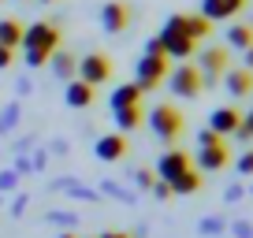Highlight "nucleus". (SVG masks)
Returning <instances> with one entry per match:
<instances>
[{
    "mask_svg": "<svg viewBox=\"0 0 253 238\" xmlns=\"http://www.w3.org/2000/svg\"><path fill=\"white\" fill-rule=\"evenodd\" d=\"M23 60L26 67H45L48 56L60 48V30L52 23H34V26H23Z\"/></svg>",
    "mask_w": 253,
    "mask_h": 238,
    "instance_id": "nucleus-1",
    "label": "nucleus"
},
{
    "mask_svg": "<svg viewBox=\"0 0 253 238\" xmlns=\"http://www.w3.org/2000/svg\"><path fill=\"white\" fill-rule=\"evenodd\" d=\"M160 48H164L168 60H179V64H186L190 56H194L198 41L186 34V15H168V19H164V30H160Z\"/></svg>",
    "mask_w": 253,
    "mask_h": 238,
    "instance_id": "nucleus-2",
    "label": "nucleus"
},
{
    "mask_svg": "<svg viewBox=\"0 0 253 238\" xmlns=\"http://www.w3.org/2000/svg\"><path fill=\"white\" fill-rule=\"evenodd\" d=\"M145 123H149V130L160 138V142H175V138L182 134V112L171 108V104H157V108H149Z\"/></svg>",
    "mask_w": 253,
    "mask_h": 238,
    "instance_id": "nucleus-3",
    "label": "nucleus"
},
{
    "mask_svg": "<svg viewBox=\"0 0 253 238\" xmlns=\"http://www.w3.org/2000/svg\"><path fill=\"white\" fill-rule=\"evenodd\" d=\"M164 79H168V56H142L134 64V86L142 89V93L157 89Z\"/></svg>",
    "mask_w": 253,
    "mask_h": 238,
    "instance_id": "nucleus-4",
    "label": "nucleus"
},
{
    "mask_svg": "<svg viewBox=\"0 0 253 238\" xmlns=\"http://www.w3.org/2000/svg\"><path fill=\"white\" fill-rule=\"evenodd\" d=\"M168 89H171L175 97H198L201 89V71L194 64H179V67H171L168 71Z\"/></svg>",
    "mask_w": 253,
    "mask_h": 238,
    "instance_id": "nucleus-5",
    "label": "nucleus"
},
{
    "mask_svg": "<svg viewBox=\"0 0 253 238\" xmlns=\"http://www.w3.org/2000/svg\"><path fill=\"white\" fill-rule=\"evenodd\" d=\"M112 79V60L104 52H86L79 60V82H86V86H101V82Z\"/></svg>",
    "mask_w": 253,
    "mask_h": 238,
    "instance_id": "nucleus-6",
    "label": "nucleus"
},
{
    "mask_svg": "<svg viewBox=\"0 0 253 238\" xmlns=\"http://www.w3.org/2000/svg\"><path fill=\"white\" fill-rule=\"evenodd\" d=\"M194 67L201 71V86H216V79L227 71V48H220V45L205 48V52L198 56V64H194Z\"/></svg>",
    "mask_w": 253,
    "mask_h": 238,
    "instance_id": "nucleus-7",
    "label": "nucleus"
},
{
    "mask_svg": "<svg viewBox=\"0 0 253 238\" xmlns=\"http://www.w3.org/2000/svg\"><path fill=\"white\" fill-rule=\"evenodd\" d=\"M238 123H242V112H238V108H227V104H223V108H216L212 116H209V130H212L216 138H223V142L238 130Z\"/></svg>",
    "mask_w": 253,
    "mask_h": 238,
    "instance_id": "nucleus-8",
    "label": "nucleus"
},
{
    "mask_svg": "<svg viewBox=\"0 0 253 238\" xmlns=\"http://www.w3.org/2000/svg\"><path fill=\"white\" fill-rule=\"evenodd\" d=\"M246 8V0H201V15L209 23H223V19H235Z\"/></svg>",
    "mask_w": 253,
    "mask_h": 238,
    "instance_id": "nucleus-9",
    "label": "nucleus"
},
{
    "mask_svg": "<svg viewBox=\"0 0 253 238\" xmlns=\"http://www.w3.org/2000/svg\"><path fill=\"white\" fill-rule=\"evenodd\" d=\"M126 23H130V8H126V4H119V0H108V4L101 8V26H104L108 34H123Z\"/></svg>",
    "mask_w": 253,
    "mask_h": 238,
    "instance_id": "nucleus-10",
    "label": "nucleus"
},
{
    "mask_svg": "<svg viewBox=\"0 0 253 238\" xmlns=\"http://www.w3.org/2000/svg\"><path fill=\"white\" fill-rule=\"evenodd\" d=\"M227 142H216V145H205V149H198V171H220V167H227Z\"/></svg>",
    "mask_w": 253,
    "mask_h": 238,
    "instance_id": "nucleus-11",
    "label": "nucleus"
},
{
    "mask_svg": "<svg viewBox=\"0 0 253 238\" xmlns=\"http://www.w3.org/2000/svg\"><path fill=\"white\" fill-rule=\"evenodd\" d=\"M186 167H190V157H186V153H179V149H168L164 157L157 160V171H153V175H157V179H164V183H168V179H175V175H182V171H186Z\"/></svg>",
    "mask_w": 253,
    "mask_h": 238,
    "instance_id": "nucleus-12",
    "label": "nucleus"
},
{
    "mask_svg": "<svg viewBox=\"0 0 253 238\" xmlns=\"http://www.w3.org/2000/svg\"><path fill=\"white\" fill-rule=\"evenodd\" d=\"M223 86H227L231 97H250L253 93V75L246 67H231V71H223Z\"/></svg>",
    "mask_w": 253,
    "mask_h": 238,
    "instance_id": "nucleus-13",
    "label": "nucleus"
},
{
    "mask_svg": "<svg viewBox=\"0 0 253 238\" xmlns=\"http://www.w3.org/2000/svg\"><path fill=\"white\" fill-rule=\"evenodd\" d=\"M97 160H123L126 157V138L123 134H104L97 138Z\"/></svg>",
    "mask_w": 253,
    "mask_h": 238,
    "instance_id": "nucleus-14",
    "label": "nucleus"
},
{
    "mask_svg": "<svg viewBox=\"0 0 253 238\" xmlns=\"http://www.w3.org/2000/svg\"><path fill=\"white\" fill-rule=\"evenodd\" d=\"M134 104H142V89L134 86V82H126V86H116L108 97V108L119 112V108H134Z\"/></svg>",
    "mask_w": 253,
    "mask_h": 238,
    "instance_id": "nucleus-15",
    "label": "nucleus"
},
{
    "mask_svg": "<svg viewBox=\"0 0 253 238\" xmlns=\"http://www.w3.org/2000/svg\"><path fill=\"white\" fill-rule=\"evenodd\" d=\"M48 64H52V75L63 79V82H71L75 75H79V60H75L71 52H60V48H56V52L48 56Z\"/></svg>",
    "mask_w": 253,
    "mask_h": 238,
    "instance_id": "nucleus-16",
    "label": "nucleus"
},
{
    "mask_svg": "<svg viewBox=\"0 0 253 238\" xmlns=\"http://www.w3.org/2000/svg\"><path fill=\"white\" fill-rule=\"evenodd\" d=\"M63 101L71 104V108H89V104H93V86H86V82L71 79V82H67V93H63Z\"/></svg>",
    "mask_w": 253,
    "mask_h": 238,
    "instance_id": "nucleus-17",
    "label": "nucleus"
},
{
    "mask_svg": "<svg viewBox=\"0 0 253 238\" xmlns=\"http://www.w3.org/2000/svg\"><path fill=\"white\" fill-rule=\"evenodd\" d=\"M168 186H171V194H198L201 190V171H194V167H186L182 175H175V179H168Z\"/></svg>",
    "mask_w": 253,
    "mask_h": 238,
    "instance_id": "nucleus-18",
    "label": "nucleus"
},
{
    "mask_svg": "<svg viewBox=\"0 0 253 238\" xmlns=\"http://www.w3.org/2000/svg\"><path fill=\"white\" fill-rule=\"evenodd\" d=\"M0 45L11 48V52L23 45V26H19L15 19H0Z\"/></svg>",
    "mask_w": 253,
    "mask_h": 238,
    "instance_id": "nucleus-19",
    "label": "nucleus"
},
{
    "mask_svg": "<svg viewBox=\"0 0 253 238\" xmlns=\"http://www.w3.org/2000/svg\"><path fill=\"white\" fill-rule=\"evenodd\" d=\"M112 116H116L119 130H138L142 119H145V112H142V104H134V108H119V112H112Z\"/></svg>",
    "mask_w": 253,
    "mask_h": 238,
    "instance_id": "nucleus-20",
    "label": "nucleus"
},
{
    "mask_svg": "<svg viewBox=\"0 0 253 238\" xmlns=\"http://www.w3.org/2000/svg\"><path fill=\"white\" fill-rule=\"evenodd\" d=\"M250 45H253V26L250 23H235L227 30V48H242V52H246Z\"/></svg>",
    "mask_w": 253,
    "mask_h": 238,
    "instance_id": "nucleus-21",
    "label": "nucleus"
},
{
    "mask_svg": "<svg viewBox=\"0 0 253 238\" xmlns=\"http://www.w3.org/2000/svg\"><path fill=\"white\" fill-rule=\"evenodd\" d=\"M186 34L194 41H201V38H209L212 34V23H209L205 15H186Z\"/></svg>",
    "mask_w": 253,
    "mask_h": 238,
    "instance_id": "nucleus-22",
    "label": "nucleus"
},
{
    "mask_svg": "<svg viewBox=\"0 0 253 238\" xmlns=\"http://www.w3.org/2000/svg\"><path fill=\"white\" fill-rule=\"evenodd\" d=\"M15 119H19V104H8V108L0 112V134L15 127Z\"/></svg>",
    "mask_w": 253,
    "mask_h": 238,
    "instance_id": "nucleus-23",
    "label": "nucleus"
},
{
    "mask_svg": "<svg viewBox=\"0 0 253 238\" xmlns=\"http://www.w3.org/2000/svg\"><path fill=\"white\" fill-rule=\"evenodd\" d=\"M134 183H138V190H149V186L157 183V175L153 171H134Z\"/></svg>",
    "mask_w": 253,
    "mask_h": 238,
    "instance_id": "nucleus-24",
    "label": "nucleus"
},
{
    "mask_svg": "<svg viewBox=\"0 0 253 238\" xmlns=\"http://www.w3.org/2000/svg\"><path fill=\"white\" fill-rule=\"evenodd\" d=\"M238 171H242V175H253V149H246L242 157H238Z\"/></svg>",
    "mask_w": 253,
    "mask_h": 238,
    "instance_id": "nucleus-25",
    "label": "nucleus"
},
{
    "mask_svg": "<svg viewBox=\"0 0 253 238\" xmlns=\"http://www.w3.org/2000/svg\"><path fill=\"white\" fill-rule=\"evenodd\" d=\"M216 142H223V138H216V134H212L209 127H205V130L198 134V149H205V145H216Z\"/></svg>",
    "mask_w": 253,
    "mask_h": 238,
    "instance_id": "nucleus-26",
    "label": "nucleus"
},
{
    "mask_svg": "<svg viewBox=\"0 0 253 238\" xmlns=\"http://www.w3.org/2000/svg\"><path fill=\"white\" fill-rule=\"evenodd\" d=\"M198 231H201V235H220V231H223V220H205Z\"/></svg>",
    "mask_w": 253,
    "mask_h": 238,
    "instance_id": "nucleus-27",
    "label": "nucleus"
},
{
    "mask_svg": "<svg viewBox=\"0 0 253 238\" xmlns=\"http://www.w3.org/2000/svg\"><path fill=\"white\" fill-rule=\"evenodd\" d=\"M153 194H157L160 201H168V198H171V186H168L164 179H157V183H153Z\"/></svg>",
    "mask_w": 253,
    "mask_h": 238,
    "instance_id": "nucleus-28",
    "label": "nucleus"
},
{
    "mask_svg": "<svg viewBox=\"0 0 253 238\" xmlns=\"http://www.w3.org/2000/svg\"><path fill=\"white\" fill-rule=\"evenodd\" d=\"M145 56H164V48H160V38H149V41H145Z\"/></svg>",
    "mask_w": 253,
    "mask_h": 238,
    "instance_id": "nucleus-29",
    "label": "nucleus"
},
{
    "mask_svg": "<svg viewBox=\"0 0 253 238\" xmlns=\"http://www.w3.org/2000/svg\"><path fill=\"white\" fill-rule=\"evenodd\" d=\"M15 179H19L15 171H0V190H11V186H15Z\"/></svg>",
    "mask_w": 253,
    "mask_h": 238,
    "instance_id": "nucleus-30",
    "label": "nucleus"
},
{
    "mask_svg": "<svg viewBox=\"0 0 253 238\" xmlns=\"http://www.w3.org/2000/svg\"><path fill=\"white\" fill-rule=\"evenodd\" d=\"M231 138H235V142H242V145H246V142H253V134H250V130L242 127V123H238V130H235Z\"/></svg>",
    "mask_w": 253,
    "mask_h": 238,
    "instance_id": "nucleus-31",
    "label": "nucleus"
},
{
    "mask_svg": "<svg viewBox=\"0 0 253 238\" xmlns=\"http://www.w3.org/2000/svg\"><path fill=\"white\" fill-rule=\"evenodd\" d=\"M11 56H15L11 48H4V45H0V71H4V67H11Z\"/></svg>",
    "mask_w": 253,
    "mask_h": 238,
    "instance_id": "nucleus-32",
    "label": "nucleus"
},
{
    "mask_svg": "<svg viewBox=\"0 0 253 238\" xmlns=\"http://www.w3.org/2000/svg\"><path fill=\"white\" fill-rule=\"evenodd\" d=\"M235 235L238 238H253V227H250V223H235Z\"/></svg>",
    "mask_w": 253,
    "mask_h": 238,
    "instance_id": "nucleus-33",
    "label": "nucleus"
},
{
    "mask_svg": "<svg viewBox=\"0 0 253 238\" xmlns=\"http://www.w3.org/2000/svg\"><path fill=\"white\" fill-rule=\"evenodd\" d=\"M242 127H246V130L253 134V108H250V116H242Z\"/></svg>",
    "mask_w": 253,
    "mask_h": 238,
    "instance_id": "nucleus-34",
    "label": "nucleus"
},
{
    "mask_svg": "<svg viewBox=\"0 0 253 238\" xmlns=\"http://www.w3.org/2000/svg\"><path fill=\"white\" fill-rule=\"evenodd\" d=\"M250 67H253V45L246 48V71H250Z\"/></svg>",
    "mask_w": 253,
    "mask_h": 238,
    "instance_id": "nucleus-35",
    "label": "nucleus"
},
{
    "mask_svg": "<svg viewBox=\"0 0 253 238\" xmlns=\"http://www.w3.org/2000/svg\"><path fill=\"white\" fill-rule=\"evenodd\" d=\"M101 238H126V235H123V231H104Z\"/></svg>",
    "mask_w": 253,
    "mask_h": 238,
    "instance_id": "nucleus-36",
    "label": "nucleus"
},
{
    "mask_svg": "<svg viewBox=\"0 0 253 238\" xmlns=\"http://www.w3.org/2000/svg\"><path fill=\"white\" fill-rule=\"evenodd\" d=\"M60 238H79V235H71V231H67V235H60Z\"/></svg>",
    "mask_w": 253,
    "mask_h": 238,
    "instance_id": "nucleus-37",
    "label": "nucleus"
},
{
    "mask_svg": "<svg viewBox=\"0 0 253 238\" xmlns=\"http://www.w3.org/2000/svg\"><path fill=\"white\" fill-rule=\"evenodd\" d=\"M45 4H48V0H45Z\"/></svg>",
    "mask_w": 253,
    "mask_h": 238,
    "instance_id": "nucleus-38",
    "label": "nucleus"
}]
</instances>
